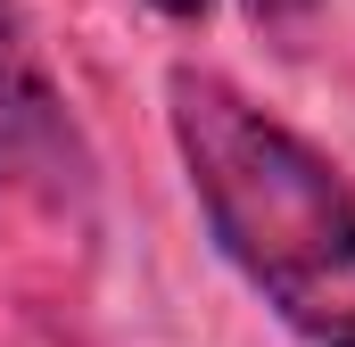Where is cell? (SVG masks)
<instances>
[{
  "label": "cell",
  "mask_w": 355,
  "mask_h": 347,
  "mask_svg": "<svg viewBox=\"0 0 355 347\" xmlns=\"http://www.w3.org/2000/svg\"><path fill=\"white\" fill-rule=\"evenodd\" d=\"M0 190H25L42 207H83L91 198L83 124L67 116V91L33 58L8 0H0Z\"/></svg>",
  "instance_id": "cell-2"
},
{
  "label": "cell",
  "mask_w": 355,
  "mask_h": 347,
  "mask_svg": "<svg viewBox=\"0 0 355 347\" xmlns=\"http://www.w3.org/2000/svg\"><path fill=\"white\" fill-rule=\"evenodd\" d=\"M174 149L215 248L306 347H355V190L281 116L207 67L166 75Z\"/></svg>",
  "instance_id": "cell-1"
},
{
  "label": "cell",
  "mask_w": 355,
  "mask_h": 347,
  "mask_svg": "<svg viewBox=\"0 0 355 347\" xmlns=\"http://www.w3.org/2000/svg\"><path fill=\"white\" fill-rule=\"evenodd\" d=\"M240 8H248V25H257V33H272V42H297V33L314 25V8H322V0H240Z\"/></svg>",
  "instance_id": "cell-3"
},
{
  "label": "cell",
  "mask_w": 355,
  "mask_h": 347,
  "mask_svg": "<svg viewBox=\"0 0 355 347\" xmlns=\"http://www.w3.org/2000/svg\"><path fill=\"white\" fill-rule=\"evenodd\" d=\"M157 17H207V0H149Z\"/></svg>",
  "instance_id": "cell-4"
}]
</instances>
